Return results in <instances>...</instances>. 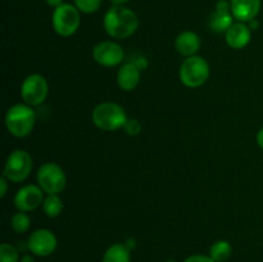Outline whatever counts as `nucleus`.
<instances>
[{
    "label": "nucleus",
    "mask_w": 263,
    "mask_h": 262,
    "mask_svg": "<svg viewBox=\"0 0 263 262\" xmlns=\"http://www.w3.org/2000/svg\"><path fill=\"white\" fill-rule=\"evenodd\" d=\"M103 26L110 38L127 39L138 30L139 18L134 10L125 5H113L105 13Z\"/></svg>",
    "instance_id": "obj_1"
},
{
    "label": "nucleus",
    "mask_w": 263,
    "mask_h": 262,
    "mask_svg": "<svg viewBox=\"0 0 263 262\" xmlns=\"http://www.w3.org/2000/svg\"><path fill=\"white\" fill-rule=\"evenodd\" d=\"M36 123V113L26 103L12 105L5 113V127L15 138H26L32 133Z\"/></svg>",
    "instance_id": "obj_2"
},
{
    "label": "nucleus",
    "mask_w": 263,
    "mask_h": 262,
    "mask_svg": "<svg viewBox=\"0 0 263 262\" xmlns=\"http://www.w3.org/2000/svg\"><path fill=\"white\" fill-rule=\"evenodd\" d=\"M127 120L126 110L117 103H100L92 110V122L103 131H117L123 128Z\"/></svg>",
    "instance_id": "obj_3"
},
{
    "label": "nucleus",
    "mask_w": 263,
    "mask_h": 262,
    "mask_svg": "<svg viewBox=\"0 0 263 262\" xmlns=\"http://www.w3.org/2000/svg\"><path fill=\"white\" fill-rule=\"evenodd\" d=\"M210 64L203 57L193 55L185 58L180 67V81L182 85L190 89L200 87L207 82L210 77Z\"/></svg>",
    "instance_id": "obj_4"
},
{
    "label": "nucleus",
    "mask_w": 263,
    "mask_h": 262,
    "mask_svg": "<svg viewBox=\"0 0 263 262\" xmlns=\"http://www.w3.org/2000/svg\"><path fill=\"white\" fill-rule=\"evenodd\" d=\"M80 10L72 4H63L55 8L51 17L53 28L62 38H69L74 35L81 25V15Z\"/></svg>",
    "instance_id": "obj_5"
},
{
    "label": "nucleus",
    "mask_w": 263,
    "mask_h": 262,
    "mask_svg": "<svg viewBox=\"0 0 263 262\" xmlns=\"http://www.w3.org/2000/svg\"><path fill=\"white\" fill-rule=\"evenodd\" d=\"M37 184L46 194H59L67 184L63 169L54 162H46L37 170Z\"/></svg>",
    "instance_id": "obj_6"
},
{
    "label": "nucleus",
    "mask_w": 263,
    "mask_h": 262,
    "mask_svg": "<svg viewBox=\"0 0 263 262\" xmlns=\"http://www.w3.org/2000/svg\"><path fill=\"white\" fill-rule=\"evenodd\" d=\"M31 170H32V158L28 152L23 149H15L8 156L3 176L14 184H18L23 182L30 176Z\"/></svg>",
    "instance_id": "obj_7"
},
{
    "label": "nucleus",
    "mask_w": 263,
    "mask_h": 262,
    "mask_svg": "<svg viewBox=\"0 0 263 262\" xmlns=\"http://www.w3.org/2000/svg\"><path fill=\"white\" fill-rule=\"evenodd\" d=\"M49 94V85L43 74L32 73L23 80L21 85V97L26 104L36 107L45 102Z\"/></svg>",
    "instance_id": "obj_8"
},
{
    "label": "nucleus",
    "mask_w": 263,
    "mask_h": 262,
    "mask_svg": "<svg viewBox=\"0 0 263 262\" xmlns=\"http://www.w3.org/2000/svg\"><path fill=\"white\" fill-rule=\"evenodd\" d=\"M92 58L103 67H116L125 58V51L120 44L115 41H102L92 49Z\"/></svg>",
    "instance_id": "obj_9"
},
{
    "label": "nucleus",
    "mask_w": 263,
    "mask_h": 262,
    "mask_svg": "<svg viewBox=\"0 0 263 262\" xmlns=\"http://www.w3.org/2000/svg\"><path fill=\"white\" fill-rule=\"evenodd\" d=\"M58 240L53 231L48 229H37L33 231L27 240V248L39 257H48L57 249Z\"/></svg>",
    "instance_id": "obj_10"
},
{
    "label": "nucleus",
    "mask_w": 263,
    "mask_h": 262,
    "mask_svg": "<svg viewBox=\"0 0 263 262\" xmlns=\"http://www.w3.org/2000/svg\"><path fill=\"white\" fill-rule=\"evenodd\" d=\"M44 190L39 185H25L17 192L14 197V205L18 211L31 212L44 203Z\"/></svg>",
    "instance_id": "obj_11"
},
{
    "label": "nucleus",
    "mask_w": 263,
    "mask_h": 262,
    "mask_svg": "<svg viewBox=\"0 0 263 262\" xmlns=\"http://www.w3.org/2000/svg\"><path fill=\"white\" fill-rule=\"evenodd\" d=\"M231 14L238 22L248 23L256 20L261 10V0H230Z\"/></svg>",
    "instance_id": "obj_12"
},
{
    "label": "nucleus",
    "mask_w": 263,
    "mask_h": 262,
    "mask_svg": "<svg viewBox=\"0 0 263 262\" xmlns=\"http://www.w3.org/2000/svg\"><path fill=\"white\" fill-rule=\"evenodd\" d=\"M225 39L230 48L236 49V50L244 49L251 43L252 30L249 28L248 23L236 22L226 31Z\"/></svg>",
    "instance_id": "obj_13"
},
{
    "label": "nucleus",
    "mask_w": 263,
    "mask_h": 262,
    "mask_svg": "<svg viewBox=\"0 0 263 262\" xmlns=\"http://www.w3.org/2000/svg\"><path fill=\"white\" fill-rule=\"evenodd\" d=\"M200 45H202V41H200L199 35L193 31H184L175 40V48H176L177 53L181 54L185 58L197 55Z\"/></svg>",
    "instance_id": "obj_14"
},
{
    "label": "nucleus",
    "mask_w": 263,
    "mask_h": 262,
    "mask_svg": "<svg viewBox=\"0 0 263 262\" xmlns=\"http://www.w3.org/2000/svg\"><path fill=\"white\" fill-rule=\"evenodd\" d=\"M140 82V68L135 63H125L117 72V84L125 91H131Z\"/></svg>",
    "instance_id": "obj_15"
},
{
    "label": "nucleus",
    "mask_w": 263,
    "mask_h": 262,
    "mask_svg": "<svg viewBox=\"0 0 263 262\" xmlns=\"http://www.w3.org/2000/svg\"><path fill=\"white\" fill-rule=\"evenodd\" d=\"M130 261H131L130 249L126 247V244L116 243L113 244V246H110L109 248L105 251L102 262H130Z\"/></svg>",
    "instance_id": "obj_16"
},
{
    "label": "nucleus",
    "mask_w": 263,
    "mask_h": 262,
    "mask_svg": "<svg viewBox=\"0 0 263 262\" xmlns=\"http://www.w3.org/2000/svg\"><path fill=\"white\" fill-rule=\"evenodd\" d=\"M234 25V15L231 13H212L210 18V27L213 32H226Z\"/></svg>",
    "instance_id": "obj_17"
},
{
    "label": "nucleus",
    "mask_w": 263,
    "mask_h": 262,
    "mask_svg": "<svg viewBox=\"0 0 263 262\" xmlns=\"http://www.w3.org/2000/svg\"><path fill=\"white\" fill-rule=\"evenodd\" d=\"M233 253V247L228 240H217L211 246L210 257L215 262H223Z\"/></svg>",
    "instance_id": "obj_18"
},
{
    "label": "nucleus",
    "mask_w": 263,
    "mask_h": 262,
    "mask_svg": "<svg viewBox=\"0 0 263 262\" xmlns=\"http://www.w3.org/2000/svg\"><path fill=\"white\" fill-rule=\"evenodd\" d=\"M43 210L48 217L55 218L63 211V202L58 194H48V197L44 199Z\"/></svg>",
    "instance_id": "obj_19"
},
{
    "label": "nucleus",
    "mask_w": 263,
    "mask_h": 262,
    "mask_svg": "<svg viewBox=\"0 0 263 262\" xmlns=\"http://www.w3.org/2000/svg\"><path fill=\"white\" fill-rule=\"evenodd\" d=\"M10 226H12L13 230L18 234L26 233V231L30 229L31 226V218L27 215V212H22V211H18L17 213H14L10 220Z\"/></svg>",
    "instance_id": "obj_20"
},
{
    "label": "nucleus",
    "mask_w": 263,
    "mask_h": 262,
    "mask_svg": "<svg viewBox=\"0 0 263 262\" xmlns=\"http://www.w3.org/2000/svg\"><path fill=\"white\" fill-rule=\"evenodd\" d=\"M20 253L17 248L9 243H3L0 246V262H18Z\"/></svg>",
    "instance_id": "obj_21"
},
{
    "label": "nucleus",
    "mask_w": 263,
    "mask_h": 262,
    "mask_svg": "<svg viewBox=\"0 0 263 262\" xmlns=\"http://www.w3.org/2000/svg\"><path fill=\"white\" fill-rule=\"evenodd\" d=\"M74 7L85 14L95 13L102 5V0H73Z\"/></svg>",
    "instance_id": "obj_22"
},
{
    "label": "nucleus",
    "mask_w": 263,
    "mask_h": 262,
    "mask_svg": "<svg viewBox=\"0 0 263 262\" xmlns=\"http://www.w3.org/2000/svg\"><path fill=\"white\" fill-rule=\"evenodd\" d=\"M123 131L130 136H136L141 133V123L136 118H128L123 126Z\"/></svg>",
    "instance_id": "obj_23"
},
{
    "label": "nucleus",
    "mask_w": 263,
    "mask_h": 262,
    "mask_svg": "<svg viewBox=\"0 0 263 262\" xmlns=\"http://www.w3.org/2000/svg\"><path fill=\"white\" fill-rule=\"evenodd\" d=\"M184 262H215L210 256H203V254H194L185 259Z\"/></svg>",
    "instance_id": "obj_24"
},
{
    "label": "nucleus",
    "mask_w": 263,
    "mask_h": 262,
    "mask_svg": "<svg viewBox=\"0 0 263 262\" xmlns=\"http://www.w3.org/2000/svg\"><path fill=\"white\" fill-rule=\"evenodd\" d=\"M8 181H9V180H8L7 177H4V176L0 179V186H2V190H0V198H4L5 194H7Z\"/></svg>",
    "instance_id": "obj_25"
},
{
    "label": "nucleus",
    "mask_w": 263,
    "mask_h": 262,
    "mask_svg": "<svg viewBox=\"0 0 263 262\" xmlns=\"http://www.w3.org/2000/svg\"><path fill=\"white\" fill-rule=\"evenodd\" d=\"M45 2L49 7H53V8H58L63 4V0H45Z\"/></svg>",
    "instance_id": "obj_26"
},
{
    "label": "nucleus",
    "mask_w": 263,
    "mask_h": 262,
    "mask_svg": "<svg viewBox=\"0 0 263 262\" xmlns=\"http://www.w3.org/2000/svg\"><path fill=\"white\" fill-rule=\"evenodd\" d=\"M257 144L259 145V148L263 149V127L257 134Z\"/></svg>",
    "instance_id": "obj_27"
},
{
    "label": "nucleus",
    "mask_w": 263,
    "mask_h": 262,
    "mask_svg": "<svg viewBox=\"0 0 263 262\" xmlns=\"http://www.w3.org/2000/svg\"><path fill=\"white\" fill-rule=\"evenodd\" d=\"M248 26H249V28H251V30H257V28H258V26H259V23H258V21L252 20L251 22H248Z\"/></svg>",
    "instance_id": "obj_28"
},
{
    "label": "nucleus",
    "mask_w": 263,
    "mask_h": 262,
    "mask_svg": "<svg viewBox=\"0 0 263 262\" xmlns=\"http://www.w3.org/2000/svg\"><path fill=\"white\" fill-rule=\"evenodd\" d=\"M130 0H110L113 5H125L126 3H128Z\"/></svg>",
    "instance_id": "obj_29"
},
{
    "label": "nucleus",
    "mask_w": 263,
    "mask_h": 262,
    "mask_svg": "<svg viewBox=\"0 0 263 262\" xmlns=\"http://www.w3.org/2000/svg\"><path fill=\"white\" fill-rule=\"evenodd\" d=\"M21 262H33V258L31 256H28V254H26V256H23L21 258Z\"/></svg>",
    "instance_id": "obj_30"
},
{
    "label": "nucleus",
    "mask_w": 263,
    "mask_h": 262,
    "mask_svg": "<svg viewBox=\"0 0 263 262\" xmlns=\"http://www.w3.org/2000/svg\"><path fill=\"white\" fill-rule=\"evenodd\" d=\"M126 247H127V248L131 251V249H133L134 247H135V240H133V239H131V240H128L127 243H126Z\"/></svg>",
    "instance_id": "obj_31"
},
{
    "label": "nucleus",
    "mask_w": 263,
    "mask_h": 262,
    "mask_svg": "<svg viewBox=\"0 0 263 262\" xmlns=\"http://www.w3.org/2000/svg\"><path fill=\"white\" fill-rule=\"evenodd\" d=\"M167 262H176V261H167Z\"/></svg>",
    "instance_id": "obj_32"
}]
</instances>
